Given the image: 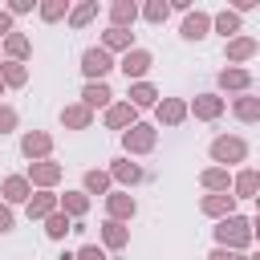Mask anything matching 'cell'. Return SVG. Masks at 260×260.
I'll use <instances>...</instances> for the list:
<instances>
[{
  "instance_id": "obj_1",
  "label": "cell",
  "mask_w": 260,
  "mask_h": 260,
  "mask_svg": "<svg viewBox=\"0 0 260 260\" xmlns=\"http://www.w3.org/2000/svg\"><path fill=\"white\" fill-rule=\"evenodd\" d=\"M256 240V219L248 215H228V219H215V248H228V252H248Z\"/></svg>"
},
{
  "instance_id": "obj_2",
  "label": "cell",
  "mask_w": 260,
  "mask_h": 260,
  "mask_svg": "<svg viewBox=\"0 0 260 260\" xmlns=\"http://www.w3.org/2000/svg\"><path fill=\"white\" fill-rule=\"evenodd\" d=\"M248 154H252V146L240 138V134H219V138H211V162L215 167H236V162H248Z\"/></svg>"
},
{
  "instance_id": "obj_3",
  "label": "cell",
  "mask_w": 260,
  "mask_h": 260,
  "mask_svg": "<svg viewBox=\"0 0 260 260\" xmlns=\"http://www.w3.org/2000/svg\"><path fill=\"white\" fill-rule=\"evenodd\" d=\"M154 146H158V126L134 122L130 130H122V150H126V158H130V154H150Z\"/></svg>"
},
{
  "instance_id": "obj_4",
  "label": "cell",
  "mask_w": 260,
  "mask_h": 260,
  "mask_svg": "<svg viewBox=\"0 0 260 260\" xmlns=\"http://www.w3.org/2000/svg\"><path fill=\"white\" fill-rule=\"evenodd\" d=\"M114 69H122V77H126V81H146V73L154 69V53L134 45L130 53H122V61H114Z\"/></svg>"
},
{
  "instance_id": "obj_5",
  "label": "cell",
  "mask_w": 260,
  "mask_h": 260,
  "mask_svg": "<svg viewBox=\"0 0 260 260\" xmlns=\"http://www.w3.org/2000/svg\"><path fill=\"white\" fill-rule=\"evenodd\" d=\"M223 110H228V98L219 93H195L187 102V118H199V122H219Z\"/></svg>"
},
{
  "instance_id": "obj_6",
  "label": "cell",
  "mask_w": 260,
  "mask_h": 260,
  "mask_svg": "<svg viewBox=\"0 0 260 260\" xmlns=\"http://www.w3.org/2000/svg\"><path fill=\"white\" fill-rule=\"evenodd\" d=\"M61 175H65V167H61V162H53V158H41V162H28V171H24V179H28V187H37V191H53V187L61 183Z\"/></svg>"
},
{
  "instance_id": "obj_7",
  "label": "cell",
  "mask_w": 260,
  "mask_h": 260,
  "mask_svg": "<svg viewBox=\"0 0 260 260\" xmlns=\"http://www.w3.org/2000/svg\"><path fill=\"white\" fill-rule=\"evenodd\" d=\"M106 175H110V183H118V191H130V187H138V183L146 179V171H142L138 162H130L126 154L114 158V162L106 167Z\"/></svg>"
},
{
  "instance_id": "obj_8",
  "label": "cell",
  "mask_w": 260,
  "mask_h": 260,
  "mask_svg": "<svg viewBox=\"0 0 260 260\" xmlns=\"http://www.w3.org/2000/svg\"><path fill=\"white\" fill-rule=\"evenodd\" d=\"M110 69H114V57H110L106 49L89 45V49L81 53V73H85V81H106Z\"/></svg>"
},
{
  "instance_id": "obj_9",
  "label": "cell",
  "mask_w": 260,
  "mask_h": 260,
  "mask_svg": "<svg viewBox=\"0 0 260 260\" xmlns=\"http://www.w3.org/2000/svg\"><path fill=\"white\" fill-rule=\"evenodd\" d=\"M20 154H24L28 162L53 158V134H49V130H28V134H20Z\"/></svg>"
},
{
  "instance_id": "obj_10",
  "label": "cell",
  "mask_w": 260,
  "mask_h": 260,
  "mask_svg": "<svg viewBox=\"0 0 260 260\" xmlns=\"http://www.w3.org/2000/svg\"><path fill=\"white\" fill-rule=\"evenodd\" d=\"M134 215H138V199H134L130 191H118V187H114V191L106 195V219H118V223H130Z\"/></svg>"
},
{
  "instance_id": "obj_11",
  "label": "cell",
  "mask_w": 260,
  "mask_h": 260,
  "mask_svg": "<svg viewBox=\"0 0 260 260\" xmlns=\"http://www.w3.org/2000/svg\"><path fill=\"white\" fill-rule=\"evenodd\" d=\"M256 53H260V41H256V37H248V32H240V37H232V41L223 45L228 65H236V69H244V61H252Z\"/></svg>"
},
{
  "instance_id": "obj_12",
  "label": "cell",
  "mask_w": 260,
  "mask_h": 260,
  "mask_svg": "<svg viewBox=\"0 0 260 260\" xmlns=\"http://www.w3.org/2000/svg\"><path fill=\"white\" fill-rule=\"evenodd\" d=\"M207 32H211V12H203V8L183 12V24H179V37L183 41H203Z\"/></svg>"
},
{
  "instance_id": "obj_13",
  "label": "cell",
  "mask_w": 260,
  "mask_h": 260,
  "mask_svg": "<svg viewBox=\"0 0 260 260\" xmlns=\"http://www.w3.org/2000/svg\"><path fill=\"white\" fill-rule=\"evenodd\" d=\"M219 89L223 93H252V85H256V77H252V69H236V65H228V69H219Z\"/></svg>"
},
{
  "instance_id": "obj_14",
  "label": "cell",
  "mask_w": 260,
  "mask_h": 260,
  "mask_svg": "<svg viewBox=\"0 0 260 260\" xmlns=\"http://www.w3.org/2000/svg\"><path fill=\"white\" fill-rule=\"evenodd\" d=\"M158 98L162 93L154 81H130V89H126V106H134V110H154Z\"/></svg>"
},
{
  "instance_id": "obj_15",
  "label": "cell",
  "mask_w": 260,
  "mask_h": 260,
  "mask_svg": "<svg viewBox=\"0 0 260 260\" xmlns=\"http://www.w3.org/2000/svg\"><path fill=\"white\" fill-rule=\"evenodd\" d=\"M102 122H106V130H130L134 122H138V110L134 106H126V102H110L106 106V114H102Z\"/></svg>"
},
{
  "instance_id": "obj_16",
  "label": "cell",
  "mask_w": 260,
  "mask_h": 260,
  "mask_svg": "<svg viewBox=\"0 0 260 260\" xmlns=\"http://www.w3.org/2000/svg\"><path fill=\"white\" fill-rule=\"evenodd\" d=\"M98 236H102V252H122V248L130 244V228L118 223V219H102Z\"/></svg>"
},
{
  "instance_id": "obj_17",
  "label": "cell",
  "mask_w": 260,
  "mask_h": 260,
  "mask_svg": "<svg viewBox=\"0 0 260 260\" xmlns=\"http://www.w3.org/2000/svg\"><path fill=\"white\" fill-rule=\"evenodd\" d=\"M28 195H32V187H28L24 175H4V183H0V203L16 207V203H28Z\"/></svg>"
},
{
  "instance_id": "obj_18",
  "label": "cell",
  "mask_w": 260,
  "mask_h": 260,
  "mask_svg": "<svg viewBox=\"0 0 260 260\" xmlns=\"http://www.w3.org/2000/svg\"><path fill=\"white\" fill-rule=\"evenodd\" d=\"M199 211H203L207 219H228V215H236V199H232V191L203 195V199H199Z\"/></svg>"
},
{
  "instance_id": "obj_19",
  "label": "cell",
  "mask_w": 260,
  "mask_h": 260,
  "mask_svg": "<svg viewBox=\"0 0 260 260\" xmlns=\"http://www.w3.org/2000/svg\"><path fill=\"white\" fill-rule=\"evenodd\" d=\"M154 118H158V126H179V122H187V102L183 98H158Z\"/></svg>"
},
{
  "instance_id": "obj_20",
  "label": "cell",
  "mask_w": 260,
  "mask_h": 260,
  "mask_svg": "<svg viewBox=\"0 0 260 260\" xmlns=\"http://www.w3.org/2000/svg\"><path fill=\"white\" fill-rule=\"evenodd\" d=\"M256 191H260V171L256 167H244L236 179H232V199L240 203V199H256Z\"/></svg>"
},
{
  "instance_id": "obj_21",
  "label": "cell",
  "mask_w": 260,
  "mask_h": 260,
  "mask_svg": "<svg viewBox=\"0 0 260 260\" xmlns=\"http://www.w3.org/2000/svg\"><path fill=\"white\" fill-rule=\"evenodd\" d=\"M57 211V191H32L28 203H24V215L28 219H49Z\"/></svg>"
},
{
  "instance_id": "obj_22",
  "label": "cell",
  "mask_w": 260,
  "mask_h": 260,
  "mask_svg": "<svg viewBox=\"0 0 260 260\" xmlns=\"http://www.w3.org/2000/svg\"><path fill=\"white\" fill-rule=\"evenodd\" d=\"M0 57H4V61H20V65H24V61L32 57V41H28L24 32H16V28H12V32L4 37V53H0Z\"/></svg>"
},
{
  "instance_id": "obj_23",
  "label": "cell",
  "mask_w": 260,
  "mask_h": 260,
  "mask_svg": "<svg viewBox=\"0 0 260 260\" xmlns=\"http://www.w3.org/2000/svg\"><path fill=\"white\" fill-rule=\"evenodd\" d=\"M110 102H114V89L106 81H85V89H81V106L85 110H106Z\"/></svg>"
},
{
  "instance_id": "obj_24",
  "label": "cell",
  "mask_w": 260,
  "mask_h": 260,
  "mask_svg": "<svg viewBox=\"0 0 260 260\" xmlns=\"http://www.w3.org/2000/svg\"><path fill=\"white\" fill-rule=\"evenodd\" d=\"M61 126L65 130H89L93 126V110H85L81 102H69V106H61Z\"/></svg>"
},
{
  "instance_id": "obj_25",
  "label": "cell",
  "mask_w": 260,
  "mask_h": 260,
  "mask_svg": "<svg viewBox=\"0 0 260 260\" xmlns=\"http://www.w3.org/2000/svg\"><path fill=\"white\" fill-rule=\"evenodd\" d=\"M98 49H106L110 57H114V53H130V49H134V32H130V28H106Z\"/></svg>"
},
{
  "instance_id": "obj_26",
  "label": "cell",
  "mask_w": 260,
  "mask_h": 260,
  "mask_svg": "<svg viewBox=\"0 0 260 260\" xmlns=\"http://www.w3.org/2000/svg\"><path fill=\"white\" fill-rule=\"evenodd\" d=\"M57 211L69 215V219H81L89 211V195L85 191H65V195H57Z\"/></svg>"
},
{
  "instance_id": "obj_27",
  "label": "cell",
  "mask_w": 260,
  "mask_h": 260,
  "mask_svg": "<svg viewBox=\"0 0 260 260\" xmlns=\"http://www.w3.org/2000/svg\"><path fill=\"white\" fill-rule=\"evenodd\" d=\"M134 20H138L134 0H114L110 4V28H134Z\"/></svg>"
},
{
  "instance_id": "obj_28",
  "label": "cell",
  "mask_w": 260,
  "mask_h": 260,
  "mask_svg": "<svg viewBox=\"0 0 260 260\" xmlns=\"http://www.w3.org/2000/svg\"><path fill=\"white\" fill-rule=\"evenodd\" d=\"M232 114H236L244 126H256V122H260V98H256V93H240V98L232 102Z\"/></svg>"
},
{
  "instance_id": "obj_29",
  "label": "cell",
  "mask_w": 260,
  "mask_h": 260,
  "mask_svg": "<svg viewBox=\"0 0 260 260\" xmlns=\"http://www.w3.org/2000/svg\"><path fill=\"white\" fill-rule=\"evenodd\" d=\"M81 191H85V195H102V199H106V195L114 191V183H110V175H106L102 167H89V171L81 175Z\"/></svg>"
},
{
  "instance_id": "obj_30",
  "label": "cell",
  "mask_w": 260,
  "mask_h": 260,
  "mask_svg": "<svg viewBox=\"0 0 260 260\" xmlns=\"http://www.w3.org/2000/svg\"><path fill=\"white\" fill-rule=\"evenodd\" d=\"M98 12H102V4L98 0H81V4H69V28H85L89 20H98Z\"/></svg>"
},
{
  "instance_id": "obj_31",
  "label": "cell",
  "mask_w": 260,
  "mask_h": 260,
  "mask_svg": "<svg viewBox=\"0 0 260 260\" xmlns=\"http://www.w3.org/2000/svg\"><path fill=\"white\" fill-rule=\"evenodd\" d=\"M199 183H203V191H207V195H219V191H232V175H228L223 167H207V171L199 175Z\"/></svg>"
},
{
  "instance_id": "obj_32",
  "label": "cell",
  "mask_w": 260,
  "mask_h": 260,
  "mask_svg": "<svg viewBox=\"0 0 260 260\" xmlns=\"http://www.w3.org/2000/svg\"><path fill=\"white\" fill-rule=\"evenodd\" d=\"M0 81H4V89H20V85L28 81V65H20V61H0Z\"/></svg>"
},
{
  "instance_id": "obj_33",
  "label": "cell",
  "mask_w": 260,
  "mask_h": 260,
  "mask_svg": "<svg viewBox=\"0 0 260 260\" xmlns=\"http://www.w3.org/2000/svg\"><path fill=\"white\" fill-rule=\"evenodd\" d=\"M211 28H215L223 41H232V37H240V16H236L232 8H223V12H215V16H211Z\"/></svg>"
},
{
  "instance_id": "obj_34",
  "label": "cell",
  "mask_w": 260,
  "mask_h": 260,
  "mask_svg": "<svg viewBox=\"0 0 260 260\" xmlns=\"http://www.w3.org/2000/svg\"><path fill=\"white\" fill-rule=\"evenodd\" d=\"M37 16H41L45 24H57V20L69 16V0H41V4H37Z\"/></svg>"
},
{
  "instance_id": "obj_35",
  "label": "cell",
  "mask_w": 260,
  "mask_h": 260,
  "mask_svg": "<svg viewBox=\"0 0 260 260\" xmlns=\"http://www.w3.org/2000/svg\"><path fill=\"white\" fill-rule=\"evenodd\" d=\"M138 16H142L146 24H167V16H171V4H167V0H146V4L138 8Z\"/></svg>"
},
{
  "instance_id": "obj_36",
  "label": "cell",
  "mask_w": 260,
  "mask_h": 260,
  "mask_svg": "<svg viewBox=\"0 0 260 260\" xmlns=\"http://www.w3.org/2000/svg\"><path fill=\"white\" fill-rule=\"evenodd\" d=\"M41 223H45V236H49V240H65V236H69V228H73V219H69V215H61V211H53V215H49V219H41Z\"/></svg>"
},
{
  "instance_id": "obj_37",
  "label": "cell",
  "mask_w": 260,
  "mask_h": 260,
  "mask_svg": "<svg viewBox=\"0 0 260 260\" xmlns=\"http://www.w3.org/2000/svg\"><path fill=\"white\" fill-rule=\"evenodd\" d=\"M16 126H20V114H16L12 106H4V102H0V138H4V134H12Z\"/></svg>"
},
{
  "instance_id": "obj_38",
  "label": "cell",
  "mask_w": 260,
  "mask_h": 260,
  "mask_svg": "<svg viewBox=\"0 0 260 260\" xmlns=\"http://www.w3.org/2000/svg\"><path fill=\"white\" fill-rule=\"evenodd\" d=\"M73 260H110V256L102 252V244H81V248L73 252Z\"/></svg>"
},
{
  "instance_id": "obj_39",
  "label": "cell",
  "mask_w": 260,
  "mask_h": 260,
  "mask_svg": "<svg viewBox=\"0 0 260 260\" xmlns=\"http://www.w3.org/2000/svg\"><path fill=\"white\" fill-rule=\"evenodd\" d=\"M32 8H37V0H8L4 12H8V16H24V12H32Z\"/></svg>"
},
{
  "instance_id": "obj_40",
  "label": "cell",
  "mask_w": 260,
  "mask_h": 260,
  "mask_svg": "<svg viewBox=\"0 0 260 260\" xmlns=\"http://www.w3.org/2000/svg\"><path fill=\"white\" fill-rule=\"evenodd\" d=\"M16 228V215H12V207L8 203H0V236H8Z\"/></svg>"
},
{
  "instance_id": "obj_41",
  "label": "cell",
  "mask_w": 260,
  "mask_h": 260,
  "mask_svg": "<svg viewBox=\"0 0 260 260\" xmlns=\"http://www.w3.org/2000/svg\"><path fill=\"white\" fill-rule=\"evenodd\" d=\"M207 260H248V252H228V248H211Z\"/></svg>"
},
{
  "instance_id": "obj_42",
  "label": "cell",
  "mask_w": 260,
  "mask_h": 260,
  "mask_svg": "<svg viewBox=\"0 0 260 260\" xmlns=\"http://www.w3.org/2000/svg\"><path fill=\"white\" fill-rule=\"evenodd\" d=\"M8 32H12V16H8V12H4V8H0V41H4V37H8Z\"/></svg>"
},
{
  "instance_id": "obj_43",
  "label": "cell",
  "mask_w": 260,
  "mask_h": 260,
  "mask_svg": "<svg viewBox=\"0 0 260 260\" xmlns=\"http://www.w3.org/2000/svg\"><path fill=\"white\" fill-rule=\"evenodd\" d=\"M0 98H4V81H0Z\"/></svg>"
},
{
  "instance_id": "obj_44",
  "label": "cell",
  "mask_w": 260,
  "mask_h": 260,
  "mask_svg": "<svg viewBox=\"0 0 260 260\" xmlns=\"http://www.w3.org/2000/svg\"><path fill=\"white\" fill-rule=\"evenodd\" d=\"M0 61H4V57H0Z\"/></svg>"
}]
</instances>
